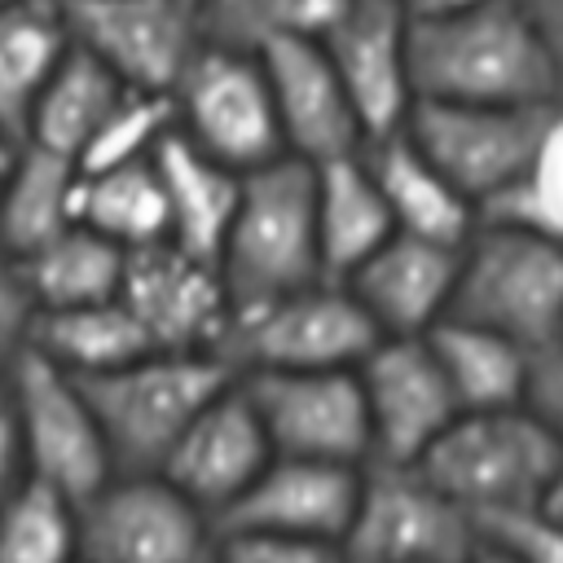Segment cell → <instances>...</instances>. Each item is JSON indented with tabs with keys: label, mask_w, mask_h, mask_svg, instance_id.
<instances>
[{
	"label": "cell",
	"mask_w": 563,
	"mask_h": 563,
	"mask_svg": "<svg viewBox=\"0 0 563 563\" xmlns=\"http://www.w3.org/2000/svg\"><path fill=\"white\" fill-rule=\"evenodd\" d=\"M462 413L471 409H510L523 405L528 391V369H532V352L488 325L462 321V317H444L431 334H427Z\"/></svg>",
	"instance_id": "d4e9b609"
},
{
	"label": "cell",
	"mask_w": 563,
	"mask_h": 563,
	"mask_svg": "<svg viewBox=\"0 0 563 563\" xmlns=\"http://www.w3.org/2000/svg\"><path fill=\"white\" fill-rule=\"evenodd\" d=\"M207 44L260 53L273 40L321 35L343 0H194Z\"/></svg>",
	"instance_id": "1f68e13d"
},
{
	"label": "cell",
	"mask_w": 563,
	"mask_h": 563,
	"mask_svg": "<svg viewBox=\"0 0 563 563\" xmlns=\"http://www.w3.org/2000/svg\"><path fill=\"white\" fill-rule=\"evenodd\" d=\"M523 409H528V413L554 435V444L563 449V343H550V347L532 352Z\"/></svg>",
	"instance_id": "74e56055"
},
{
	"label": "cell",
	"mask_w": 563,
	"mask_h": 563,
	"mask_svg": "<svg viewBox=\"0 0 563 563\" xmlns=\"http://www.w3.org/2000/svg\"><path fill=\"white\" fill-rule=\"evenodd\" d=\"M31 325H35V299L22 260L0 246V369L31 343Z\"/></svg>",
	"instance_id": "8d00e7d4"
},
{
	"label": "cell",
	"mask_w": 563,
	"mask_h": 563,
	"mask_svg": "<svg viewBox=\"0 0 563 563\" xmlns=\"http://www.w3.org/2000/svg\"><path fill=\"white\" fill-rule=\"evenodd\" d=\"M172 110H176V132L238 176L286 158V141L260 53L202 40V48L172 88Z\"/></svg>",
	"instance_id": "52a82bcc"
},
{
	"label": "cell",
	"mask_w": 563,
	"mask_h": 563,
	"mask_svg": "<svg viewBox=\"0 0 563 563\" xmlns=\"http://www.w3.org/2000/svg\"><path fill=\"white\" fill-rule=\"evenodd\" d=\"M317 40L356 106L365 141L400 132L413 110V18L396 0H343Z\"/></svg>",
	"instance_id": "9a60e30c"
},
{
	"label": "cell",
	"mask_w": 563,
	"mask_h": 563,
	"mask_svg": "<svg viewBox=\"0 0 563 563\" xmlns=\"http://www.w3.org/2000/svg\"><path fill=\"white\" fill-rule=\"evenodd\" d=\"M207 563H211V559H207Z\"/></svg>",
	"instance_id": "7dc6e473"
},
{
	"label": "cell",
	"mask_w": 563,
	"mask_h": 563,
	"mask_svg": "<svg viewBox=\"0 0 563 563\" xmlns=\"http://www.w3.org/2000/svg\"><path fill=\"white\" fill-rule=\"evenodd\" d=\"M22 479V440H18V409L9 374L0 369V497Z\"/></svg>",
	"instance_id": "f35d334b"
},
{
	"label": "cell",
	"mask_w": 563,
	"mask_h": 563,
	"mask_svg": "<svg viewBox=\"0 0 563 563\" xmlns=\"http://www.w3.org/2000/svg\"><path fill=\"white\" fill-rule=\"evenodd\" d=\"M361 150L312 167L317 242H321L325 277H334V282L356 273L396 233L391 211L383 202V189H378V180H374V172H369Z\"/></svg>",
	"instance_id": "603a6c76"
},
{
	"label": "cell",
	"mask_w": 563,
	"mask_h": 563,
	"mask_svg": "<svg viewBox=\"0 0 563 563\" xmlns=\"http://www.w3.org/2000/svg\"><path fill=\"white\" fill-rule=\"evenodd\" d=\"M79 163L22 141L18 163L0 189V246L26 260L70 224H79Z\"/></svg>",
	"instance_id": "cb8c5ba5"
},
{
	"label": "cell",
	"mask_w": 563,
	"mask_h": 563,
	"mask_svg": "<svg viewBox=\"0 0 563 563\" xmlns=\"http://www.w3.org/2000/svg\"><path fill=\"white\" fill-rule=\"evenodd\" d=\"M260 62L273 88L286 158L317 167V163L356 154L365 145L356 106L317 35L273 40L268 48H260Z\"/></svg>",
	"instance_id": "e0dca14e"
},
{
	"label": "cell",
	"mask_w": 563,
	"mask_h": 563,
	"mask_svg": "<svg viewBox=\"0 0 563 563\" xmlns=\"http://www.w3.org/2000/svg\"><path fill=\"white\" fill-rule=\"evenodd\" d=\"M119 299L141 321L158 352H216L233 325V303L220 282V268L172 246L154 242L128 251Z\"/></svg>",
	"instance_id": "2e32d148"
},
{
	"label": "cell",
	"mask_w": 563,
	"mask_h": 563,
	"mask_svg": "<svg viewBox=\"0 0 563 563\" xmlns=\"http://www.w3.org/2000/svg\"><path fill=\"white\" fill-rule=\"evenodd\" d=\"M79 224L97 229L123 251L167 242V194L154 158L84 172L79 180Z\"/></svg>",
	"instance_id": "f546056e"
},
{
	"label": "cell",
	"mask_w": 563,
	"mask_h": 563,
	"mask_svg": "<svg viewBox=\"0 0 563 563\" xmlns=\"http://www.w3.org/2000/svg\"><path fill=\"white\" fill-rule=\"evenodd\" d=\"M4 4H22V0H0V9H4Z\"/></svg>",
	"instance_id": "f6af8a7d"
},
{
	"label": "cell",
	"mask_w": 563,
	"mask_h": 563,
	"mask_svg": "<svg viewBox=\"0 0 563 563\" xmlns=\"http://www.w3.org/2000/svg\"><path fill=\"white\" fill-rule=\"evenodd\" d=\"M563 449L523 409H471L449 422V431L422 453L418 471L440 484L475 523L523 510L541 497Z\"/></svg>",
	"instance_id": "5b68a950"
},
{
	"label": "cell",
	"mask_w": 563,
	"mask_h": 563,
	"mask_svg": "<svg viewBox=\"0 0 563 563\" xmlns=\"http://www.w3.org/2000/svg\"><path fill=\"white\" fill-rule=\"evenodd\" d=\"M488 216H515V220H528L545 233H554L563 242V101L550 119V132H545V145L532 163V176L523 180L519 194H510L497 211Z\"/></svg>",
	"instance_id": "836d02e7"
},
{
	"label": "cell",
	"mask_w": 563,
	"mask_h": 563,
	"mask_svg": "<svg viewBox=\"0 0 563 563\" xmlns=\"http://www.w3.org/2000/svg\"><path fill=\"white\" fill-rule=\"evenodd\" d=\"M413 22H422V18H440V13H453V9H462V4H471V0H396Z\"/></svg>",
	"instance_id": "b9f144b4"
},
{
	"label": "cell",
	"mask_w": 563,
	"mask_h": 563,
	"mask_svg": "<svg viewBox=\"0 0 563 563\" xmlns=\"http://www.w3.org/2000/svg\"><path fill=\"white\" fill-rule=\"evenodd\" d=\"M238 378L216 352H145L110 374L79 378L114 471H158L185 427Z\"/></svg>",
	"instance_id": "277c9868"
},
{
	"label": "cell",
	"mask_w": 563,
	"mask_h": 563,
	"mask_svg": "<svg viewBox=\"0 0 563 563\" xmlns=\"http://www.w3.org/2000/svg\"><path fill=\"white\" fill-rule=\"evenodd\" d=\"M559 343H563V339H559Z\"/></svg>",
	"instance_id": "bcb514c9"
},
{
	"label": "cell",
	"mask_w": 563,
	"mask_h": 563,
	"mask_svg": "<svg viewBox=\"0 0 563 563\" xmlns=\"http://www.w3.org/2000/svg\"><path fill=\"white\" fill-rule=\"evenodd\" d=\"M26 347H35L40 356H48L53 365H62L75 378H97V374H110V369L145 356V352H158L123 299L35 312Z\"/></svg>",
	"instance_id": "4316f807"
},
{
	"label": "cell",
	"mask_w": 563,
	"mask_h": 563,
	"mask_svg": "<svg viewBox=\"0 0 563 563\" xmlns=\"http://www.w3.org/2000/svg\"><path fill=\"white\" fill-rule=\"evenodd\" d=\"M462 563H519V559H515V554H506V550H501L497 541H488V537L479 532V541H475V550H471V554H466Z\"/></svg>",
	"instance_id": "7bdbcfd3"
},
{
	"label": "cell",
	"mask_w": 563,
	"mask_h": 563,
	"mask_svg": "<svg viewBox=\"0 0 563 563\" xmlns=\"http://www.w3.org/2000/svg\"><path fill=\"white\" fill-rule=\"evenodd\" d=\"M356 378L365 391L374 462L418 466L422 453L462 413L427 334L378 339L356 365Z\"/></svg>",
	"instance_id": "5bb4252c"
},
{
	"label": "cell",
	"mask_w": 563,
	"mask_h": 563,
	"mask_svg": "<svg viewBox=\"0 0 563 563\" xmlns=\"http://www.w3.org/2000/svg\"><path fill=\"white\" fill-rule=\"evenodd\" d=\"M123 268H128V251L88 224H70L66 233H57L53 242H44L40 251H31L22 260L35 312L119 299Z\"/></svg>",
	"instance_id": "f1b7e54d"
},
{
	"label": "cell",
	"mask_w": 563,
	"mask_h": 563,
	"mask_svg": "<svg viewBox=\"0 0 563 563\" xmlns=\"http://www.w3.org/2000/svg\"><path fill=\"white\" fill-rule=\"evenodd\" d=\"M273 462V444L264 435V422L246 396V387L233 378L176 440L158 475H167L194 506H202L211 519H220Z\"/></svg>",
	"instance_id": "d6986e66"
},
{
	"label": "cell",
	"mask_w": 563,
	"mask_h": 563,
	"mask_svg": "<svg viewBox=\"0 0 563 563\" xmlns=\"http://www.w3.org/2000/svg\"><path fill=\"white\" fill-rule=\"evenodd\" d=\"M519 4L532 18L537 35L545 40V48L554 57V70H559V84H563V0H519Z\"/></svg>",
	"instance_id": "ab89813d"
},
{
	"label": "cell",
	"mask_w": 563,
	"mask_h": 563,
	"mask_svg": "<svg viewBox=\"0 0 563 563\" xmlns=\"http://www.w3.org/2000/svg\"><path fill=\"white\" fill-rule=\"evenodd\" d=\"M70 35L57 0H22L0 9V132L26 136L35 97L66 57Z\"/></svg>",
	"instance_id": "484cf974"
},
{
	"label": "cell",
	"mask_w": 563,
	"mask_h": 563,
	"mask_svg": "<svg viewBox=\"0 0 563 563\" xmlns=\"http://www.w3.org/2000/svg\"><path fill=\"white\" fill-rule=\"evenodd\" d=\"M0 563H79L75 501L22 475L0 497Z\"/></svg>",
	"instance_id": "4dcf8cb0"
},
{
	"label": "cell",
	"mask_w": 563,
	"mask_h": 563,
	"mask_svg": "<svg viewBox=\"0 0 563 563\" xmlns=\"http://www.w3.org/2000/svg\"><path fill=\"white\" fill-rule=\"evenodd\" d=\"M532 506H537V510H545L550 519H559V523H563V457H559L554 475L545 479V488H541V497H537Z\"/></svg>",
	"instance_id": "60d3db41"
},
{
	"label": "cell",
	"mask_w": 563,
	"mask_h": 563,
	"mask_svg": "<svg viewBox=\"0 0 563 563\" xmlns=\"http://www.w3.org/2000/svg\"><path fill=\"white\" fill-rule=\"evenodd\" d=\"M479 541L466 515L418 466L369 462L343 532L347 563H462Z\"/></svg>",
	"instance_id": "8fae6325"
},
{
	"label": "cell",
	"mask_w": 563,
	"mask_h": 563,
	"mask_svg": "<svg viewBox=\"0 0 563 563\" xmlns=\"http://www.w3.org/2000/svg\"><path fill=\"white\" fill-rule=\"evenodd\" d=\"M216 268L229 290L233 317L325 277L308 163L277 158L242 176V198Z\"/></svg>",
	"instance_id": "7a4b0ae2"
},
{
	"label": "cell",
	"mask_w": 563,
	"mask_h": 563,
	"mask_svg": "<svg viewBox=\"0 0 563 563\" xmlns=\"http://www.w3.org/2000/svg\"><path fill=\"white\" fill-rule=\"evenodd\" d=\"M413 101L554 106L563 84L519 0H471L413 22Z\"/></svg>",
	"instance_id": "6da1fadb"
},
{
	"label": "cell",
	"mask_w": 563,
	"mask_h": 563,
	"mask_svg": "<svg viewBox=\"0 0 563 563\" xmlns=\"http://www.w3.org/2000/svg\"><path fill=\"white\" fill-rule=\"evenodd\" d=\"M4 374L18 409L22 475L48 484L53 493L79 506L114 475V457L84 383L35 347H22L4 365Z\"/></svg>",
	"instance_id": "ba28073f"
},
{
	"label": "cell",
	"mask_w": 563,
	"mask_h": 563,
	"mask_svg": "<svg viewBox=\"0 0 563 563\" xmlns=\"http://www.w3.org/2000/svg\"><path fill=\"white\" fill-rule=\"evenodd\" d=\"M554 106H466L413 101L405 136L488 216L523 189L545 145Z\"/></svg>",
	"instance_id": "8992f818"
},
{
	"label": "cell",
	"mask_w": 563,
	"mask_h": 563,
	"mask_svg": "<svg viewBox=\"0 0 563 563\" xmlns=\"http://www.w3.org/2000/svg\"><path fill=\"white\" fill-rule=\"evenodd\" d=\"M79 563H207L216 519L158 471H114L75 506Z\"/></svg>",
	"instance_id": "30bf717a"
},
{
	"label": "cell",
	"mask_w": 563,
	"mask_h": 563,
	"mask_svg": "<svg viewBox=\"0 0 563 563\" xmlns=\"http://www.w3.org/2000/svg\"><path fill=\"white\" fill-rule=\"evenodd\" d=\"M479 532L497 541L506 554H515L519 563H563V523L537 506L493 515L479 523Z\"/></svg>",
	"instance_id": "e575fe53"
},
{
	"label": "cell",
	"mask_w": 563,
	"mask_h": 563,
	"mask_svg": "<svg viewBox=\"0 0 563 563\" xmlns=\"http://www.w3.org/2000/svg\"><path fill=\"white\" fill-rule=\"evenodd\" d=\"M172 128H176V110L167 92L128 88L106 114V123L97 128V136L88 141V150L79 154V172H106V167L154 158V150L172 136Z\"/></svg>",
	"instance_id": "d6a6232c"
},
{
	"label": "cell",
	"mask_w": 563,
	"mask_h": 563,
	"mask_svg": "<svg viewBox=\"0 0 563 563\" xmlns=\"http://www.w3.org/2000/svg\"><path fill=\"white\" fill-rule=\"evenodd\" d=\"M277 457L369 466V413L356 369H255L238 374Z\"/></svg>",
	"instance_id": "7c38bea8"
},
{
	"label": "cell",
	"mask_w": 563,
	"mask_h": 563,
	"mask_svg": "<svg viewBox=\"0 0 563 563\" xmlns=\"http://www.w3.org/2000/svg\"><path fill=\"white\" fill-rule=\"evenodd\" d=\"M457 251L449 242L391 233L356 273L343 277L383 339L431 334L453 312Z\"/></svg>",
	"instance_id": "ffe728a7"
},
{
	"label": "cell",
	"mask_w": 563,
	"mask_h": 563,
	"mask_svg": "<svg viewBox=\"0 0 563 563\" xmlns=\"http://www.w3.org/2000/svg\"><path fill=\"white\" fill-rule=\"evenodd\" d=\"M361 154L383 189L396 233L462 246L471 238V229L484 220V211L405 136V128L387 132L378 141H365Z\"/></svg>",
	"instance_id": "44dd1931"
},
{
	"label": "cell",
	"mask_w": 563,
	"mask_h": 563,
	"mask_svg": "<svg viewBox=\"0 0 563 563\" xmlns=\"http://www.w3.org/2000/svg\"><path fill=\"white\" fill-rule=\"evenodd\" d=\"M211 563H347L339 541H295L264 532H216Z\"/></svg>",
	"instance_id": "d590c367"
},
{
	"label": "cell",
	"mask_w": 563,
	"mask_h": 563,
	"mask_svg": "<svg viewBox=\"0 0 563 563\" xmlns=\"http://www.w3.org/2000/svg\"><path fill=\"white\" fill-rule=\"evenodd\" d=\"M528 352L563 339V242L515 216H484L457 251L453 312Z\"/></svg>",
	"instance_id": "3957f363"
},
{
	"label": "cell",
	"mask_w": 563,
	"mask_h": 563,
	"mask_svg": "<svg viewBox=\"0 0 563 563\" xmlns=\"http://www.w3.org/2000/svg\"><path fill=\"white\" fill-rule=\"evenodd\" d=\"M365 466L277 457L255 475V484L216 519V532H264L295 541H339L352 523Z\"/></svg>",
	"instance_id": "ac0fdd59"
},
{
	"label": "cell",
	"mask_w": 563,
	"mask_h": 563,
	"mask_svg": "<svg viewBox=\"0 0 563 563\" xmlns=\"http://www.w3.org/2000/svg\"><path fill=\"white\" fill-rule=\"evenodd\" d=\"M154 167H158V180L167 194V242L216 264L220 246L229 238L238 198H242V176L229 172L224 163L207 158L176 128L154 150Z\"/></svg>",
	"instance_id": "7402d4cb"
},
{
	"label": "cell",
	"mask_w": 563,
	"mask_h": 563,
	"mask_svg": "<svg viewBox=\"0 0 563 563\" xmlns=\"http://www.w3.org/2000/svg\"><path fill=\"white\" fill-rule=\"evenodd\" d=\"M383 334L334 277L290 290L233 317L220 356L238 374L255 369H356Z\"/></svg>",
	"instance_id": "9c48e42d"
},
{
	"label": "cell",
	"mask_w": 563,
	"mask_h": 563,
	"mask_svg": "<svg viewBox=\"0 0 563 563\" xmlns=\"http://www.w3.org/2000/svg\"><path fill=\"white\" fill-rule=\"evenodd\" d=\"M18 150H22V141L9 136V132H0V189H4L9 172H13V163H18Z\"/></svg>",
	"instance_id": "ee69618b"
},
{
	"label": "cell",
	"mask_w": 563,
	"mask_h": 563,
	"mask_svg": "<svg viewBox=\"0 0 563 563\" xmlns=\"http://www.w3.org/2000/svg\"><path fill=\"white\" fill-rule=\"evenodd\" d=\"M75 48L97 57L123 88L167 92L202 48L194 0H57Z\"/></svg>",
	"instance_id": "4fadbf2b"
},
{
	"label": "cell",
	"mask_w": 563,
	"mask_h": 563,
	"mask_svg": "<svg viewBox=\"0 0 563 563\" xmlns=\"http://www.w3.org/2000/svg\"><path fill=\"white\" fill-rule=\"evenodd\" d=\"M128 88L84 48H66V57L57 62V70L48 75L44 92L35 97L26 136L31 145H44L53 154H66L79 163V154L88 150V141L97 136V128L106 123V114L114 110V101Z\"/></svg>",
	"instance_id": "83f0119b"
}]
</instances>
